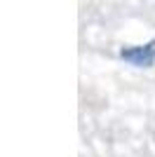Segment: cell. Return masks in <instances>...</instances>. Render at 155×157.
<instances>
[{
    "label": "cell",
    "instance_id": "cell-1",
    "mask_svg": "<svg viewBox=\"0 0 155 157\" xmlns=\"http://www.w3.org/2000/svg\"><path fill=\"white\" fill-rule=\"evenodd\" d=\"M117 56L129 63L132 68H153L155 66V38L148 40V42H143V45H125L120 47V52Z\"/></svg>",
    "mask_w": 155,
    "mask_h": 157
}]
</instances>
